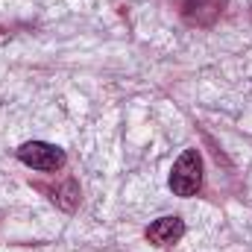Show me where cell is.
I'll list each match as a JSON object with an SVG mask.
<instances>
[{
    "mask_svg": "<svg viewBox=\"0 0 252 252\" xmlns=\"http://www.w3.org/2000/svg\"><path fill=\"white\" fill-rule=\"evenodd\" d=\"M185 235V223H182V217H158L156 223H150V229H147V241L150 244H156V247H173L179 238Z\"/></svg>",
    "mask_w": 252,
    "mask_h": 252,
    "instance_id": "3957f363",
    "label": "cell"
},
{
    "mask_svg": "<svg viewBox=\"0 0 252 252\" xmlns=\"http://www.w3.org/2000/svg\"><path fill=\"white\" fill-rule=\"evenodd\" d=\"M223 12V0H185L182 3V15L188 18L190 24H214Z\"/></svg>",
    "mask_w": 252,
    "mask_h": 252,
    "instance_id": "277c9868",
    "label": "cell"
},
{
    "mask_svg": "<svg viewBox=\"0 0 252 252\" xmlns=\"http://www.w3.org/2000/svg\"><path fill=\"white\" fill-rule=\"evenodd\" d=\"M202 188V158L196 150H185L170 173V190L176 196H196V190Z\"/></svg>",
    "mask_w": 252,
    "mask_h": 252,
    "instance_id": "6da1fadb",
    "label": "cell"
},
{
    "mask_svg": "<svg viewBox=\"0 0 252 252\" xmlns=\"http://www.w3.org/2000/svg\"><path fill=\"white\" fill-rule=\"evenodd\" d=\"M18 158L27 167L41 170V173H56V170L64 167V153L56 144H47V141H27L18 150Z\"/></svg>",
    "mask_w": 252,
    "mask_h": 252,
    "instance_id": "7a4b0ae2",
    "label": "cell"
},
{
    "mask_svg": "<svg viewBox=\"0 0 252 252\" xmlns=\"http://www.w3.org/2000/svg\"><path fill=\"white\" fill-rule=\"evenodd\" d=\"M59 205H62L64 211H73L76 208V202H79V188H76V182H64V188L53 196Z\"/></svg>",
    "mask_w": 252,
    "mask_h": 252,
    "instance_id": "5b68a950",
    "label": "cell"
}]
</instances>
